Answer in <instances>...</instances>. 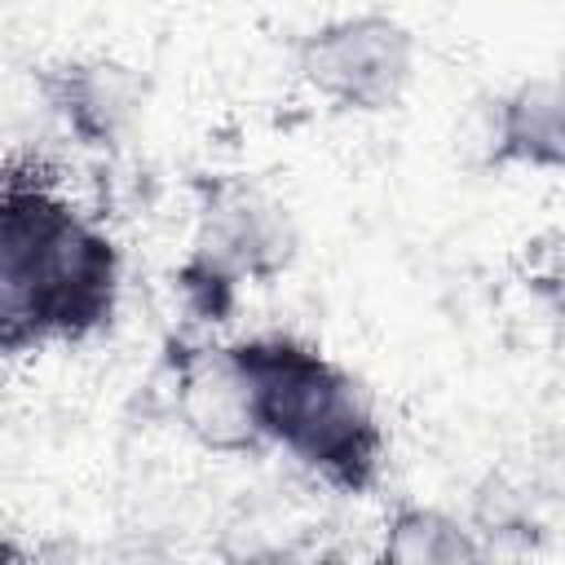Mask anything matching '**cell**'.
I'll list each match as a JSON object with an SVG mask.
<instances>
[{"instance_id":"cell-4","label":"cell","mask_w":565,"mask_h":565,"mask_svg":"<svg viewBox=\"0 0 565 565\" xmlns=\"http://www.w3.org/2000/svg\"><path fill=\"white\" fill-rule=\"evenodd\" d=\"M296 71L335 110H393L415 75V35L388 13L335 18L300 40Z\"/></svg>"},{"instance_id":"cell-7","label":"cell","mask_w":565,"mask_h":565,"mask_svg":"<svg viewBox=\"0 0 565 565\" xmlns=\"http://www.w3.org/2000/svg\"><path fill=\"white\" fill-rule=\"evenodd\" d=\"M490 154L494 163L565 172V71L530 75L499 97Z\"/></svg>"},{"instance_id":"cell-3","label":"cell","mask_w":565,"mask_h":565,"mask_svg":"<svg viewBox=\"0 0 565 565\" xmlns=\"http://www.w3.org/2000/svg\"><path fill=\"white\" fill-rule=\"evenodd\" d=\"M296 252V234L287 212L247 181L212 185L199 212L194 260L185 265V287L203 305V313H221L238 282H260L287 269Z\"/></svg>"},{"instance_id":"cell-2","label":"cell","mask_w":565,"mask_h":565,"mask_svg":"<svg viewBox=\"0 0 565 565\" xmlns=\"http://www.w3.org/2000/svg\"><path fill=\"white\" fill-rule=\"evenodd\" d=\"M238 362L265 441L344 494H366L384 463V428L366 388L327 353L291 335H252Z\"/></svg>"},{"instance_id":"cell-6","label":"cell","mask_w":565,"mask_h":565,"mask_svg":"<svg viewBox=\"0 0 565 565\" xmlns=\"http://www.w3.org/2000/svg\"><path fill=\"white\" fill-rule=\"evenodd\" d=\"M44 93L53 110L62 115L66 132H75L84 146H119L141 110H146V79L110 57H84V62H62L57 71L44 75Z\"/></svg>"},{"instance_id":"cell-5","label":"cell","mask_w":565,"mask_h":565,"mask_svg":"<svg viewBox=\"0 0 565 565\" xmlns=\"http://www.w3.org/2000/svg\"><path fill=\"white\" fill-rule=\"evenodd\" d=\"M177 415L185 433L216 455H243L265 441L252 402V380L234 344L185 349L177 358Z\"/></svg>"},{"instance_id":"cell-8","label":"cell","mask_w":565,"mask_h":565,"mask_svg":"<svg viewBox=\"0 0 565 565\" xmlns=\"http://www.w3.org/2000/svg\"><path fill=\"white\" fill-rule=\"evenodd\" d=\"M380 552L393 565H459L477 561L486 547L472 539L468 525H459L441 508H397Z\"/></svg>"},{"instance_id":"cell-1","label":"cell","mask_w":565,"mask_h":565,"mask_svg":"<svg viewBox=\"0 0 565 565\" xmlns=\"http://www.w3.org/2000/svg\"><path fill=\"white\" fill-rule=\"evenodd\" d=\"M119 300L115 243L44 177L9 168L0 199V340L9 353L84 340Z\"/></svg>"}]
</instances>
